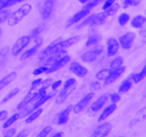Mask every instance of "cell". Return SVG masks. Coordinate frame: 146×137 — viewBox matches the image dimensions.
Listing matches in <instances>:
<instances>
[{"label":"cell","instance_id":"cell-16","mask_svg":"<svg viewBox=\"0 0 146 137\" xmlns=\"http://www.w3.org/2000/svg\"><path fill=\"white\" fill-rule=\"evenodd\" d=\"M120 48V44L115 38L108 39L107 41V55L108 57H113L115 55Z\"/></svg>","mask_w":146,"mask_h":137},{"label":"cell","instance_id":"cell-47","mask_svg":"<svg viewBox=\"0 0 146 137\" xmlns=\"http://www.w3.org/2000/svg\"><path fill=\"white\" fill-rule=\"evenodd\" d=\"M26 1V0H9L8 7L15 5V4H18V3L21 2V1Z\"/></svg>","mask_w":146,"mask_h":137},{"label":"cell","instance_id":"cell-14","mask_svg":"<svg viewBox=\"0 0 146 137\" xmlns=\"http://www.w3.org/2000/svg\"><path fill=\"white\" fill-rule=\"evenodd\" d=\"M70 71L78 77H84L88 74V69L76 61H73L69 67Z\"/></svg>","mask_w":146,"mask_h":137},{"label":"cell","instance_id":"cell-39","mask_svg":"<svg viewBox=\"0 0 146 137\" xmlns=\"http://www.w3.org/2000/svg\"><path fill=\"white\" fill-rule=\"evenodd\" d=\"M101 88V84L99 81H95L91 84V86H90V88L92 91H97V90H99L100 88Z\"/></svg>","mask_w":146,"mask_h":137},{"label":"cell","instance_id":"cell-12","mask_svg":"<svg viewBox=\"0 0 146 137\" xmlns=\"http://www.w3.org/2000/svg\"><path fill=\"white\" fill-rule=\"evenodd\" d=\"M112 129V126L109 122H106L98 126L96 129L94 131L92 136H107Z\"/></svg>","mask_w":146,"mask_h":137},{"label":"cell","instance_id":"cell-43","mask_svg":"<svg viewBox=\"0 0 146 137\" xmlns=\"http://www.w3.org/2000/svg\"><path fill=\"white\" fill-rule=\"evenodd\" d=\"M9 0H0V11L8 7Z\"/></svg>","mask_w":146,"mask_h":137},{"label":"cell","instance_id":"cell-21","mask_svg":"<svg viewBox=\"0 0 146 137\" xmlns=\"http://www.w3.org/2000/svg\"><path fill=\"white\" fill-rule=\"evenodd\" d=\"M17 74L15 71H12V72L9 73V74H7V76L4 77V78H1L0 80V91L3 89V88H5L6 86L9 85V84H11L16 78H17Z\"/></svg>","mask_w":146,"mask_h":137},{"label":"cell","instance_id":"cell-9","mask_svg":"<svg viewBox=\"0 0 146 137\" xmlns=\"http://www.w3.org/2000/svg\"><path fill=\"white\" fill-rule=\"evenodd\" d=\"M94 92H90L88 94H87L86 95L84 96L74 107H73V111L75 114H78V113H81V111H83L84 110V108L88 106V104H89L90 101L92 100V98H94Z\"/></svg>","mask_w":146,"mask_h":137},{"label":"cell","instance_id":"cell-6","mask_svg":"<svg viewBox=\"0 0 146 137\" xmlns=\"http://www.w3.org/2000/svg\"><path fill=\"white\" fill-rule=\"evenodd\" d=\"M31 38L29 36H23L17 40L11 49V53L14 56L19 55L29 44Z\"/></svg>","mask_w":146,"mask_h":137},{"label":"cell","instance_id":"cell-40","mask_svg":"<svg viewBox=\"0 0 146 137\" xmlns=\"http://www.w3.org/2000/svg\"><path fill=\"white\" fill-rule=\"evenodd\" d=\"M109 98H111V102L113 103V104H117L121 100V96H120V94L115 93V94H111Z\"/></svg>","mask_w":146,"mask_h":137},{"label":"cell","instance_id":"cell-38","mask_svg":"<svg viewBox=\"0 0 146 137\" xmlns=\"http://www.w3.org/2000/svg\"><path fill=\"white\" fill-rule=\"evenodd\" d=\"M42 83V78H36L34 81H32L31 85V88H30V91H34L36 88L40 84Z\"/></svg>","mask_w":146,"mask_h":137},{"label":"cell","instance_id":"cell-26","mask_svg":"<svg viewBox=\"0 0 146 137\" xmlns=\"http://www.w3.org/2000/svg\"><path fill=\"white\" fill-rule=\"evenodd\" d=\"M20 116H21V114H18V113L13 114L10 118H9L8 119L6 120L5 122H4V124H3V128H9L10 126H11L13 124H14V123H15L16 121L20 118Z\"/></svg>","mask_w":146,"mask_h":137},{"label":"cell","instance_id":"cell-7","mask_svg":"<svg viewBox=\"0 0 146 137\" xmlns=\"http://www.w3.org/2000/svg\"><path fill=\"white\" fill-rule=\"evenodd\" d=\"M70 60H71V57L69 55H67V54L60 57L59 59L56 60L54 62H53L49 67H48V69L46 71V73L51 74L54 71H58L60 68H63L64 66L66 65L67 63L69 62Z\"/></svg>","mask_w":146,"mask_h":137},{"label":"cell","instance_id":"cell-41","mask_svg":"<svg viewBox=\"0 0 146 137\" xmlns=\"http://www.w3.org/2000/svg\"><path fill=\"white\" fill-rule=\"evenodd\" d=\"M114 3H115V0H105L102 7L103 10L104 11V10H106L107 9L110 8Z\"/></svg>","mask_w":146,"mask_h":137},{"label":"cell","instance_id":"cell-17","mask_svg":"<svg viewBox=\"0 0 146 137\" xmlns=\"http://www.w3.org/2000/svg\"><path fill=\"white\" fill-rule=\"evenodd\" d=\"M116 109H117L116 104H113V103H112L111 104L108 105V106L106 107V108H104V110L102 111L101 115L99 116L98 119V121L101 122V121H104V120H106L107 118H108L110 116L112 115V114L115 112Z\"/></svg>","mask_w":146,"mask_h":137},{"label":"cell","instance_id":"cell-28","mask_svg":"<svg viewBox=\"0 0 146 137\" xmlns=\"http://www.w3.org/2000/svg\"><path fill=\"white\" fill-rule=\"evenodd\" d=\"M20 91V89L19 88H15L13 90H11L7 96L3 98V99L1 101V104H4V103L7 102L8 101H9L10 99H11L12 98H14L15 96H17L19 94V92Z\"/></svg>","mask_w":146,"mask_h":137},{"label":"cell","instance_id":"cell-49","mask_svg":"<svg viewBox=\"0 0 146 137\" xmlns=\"http://www.w3.org/2000/svg\"><path fill=\"white\" fill-rule=\"evenodd\" d=\"M63 135H64V133L61 132V131H60V132H57L56 134H54L53 136L54 137H61Z\"/></svg>","mask_w":146,"mask_h":137},{"label":"cell","instance_id":"cell-25","mask_svg":"<svg viewBox=\"0 0 146 137\" xmlns=\"http://www.w3.org/2000/svg\"><path fill=\"white\" fill-rule=\"evenodd\" d=\"M146 77V64L144 66L143 69L138 74H135L131 76V80L135 84L141 82L144 78Z\"/></svg>","mask_w":146,"mask_h":137},{"label":"cell","instance_id":"cell-30","mask_svg":"<svg viewBox=\"0 0 146 137\" xmlns=\"http://www.w3.org/2000/svg\"><path fill=\"white\" fill-rule=\"evenodd\" d=\"M111 71V68H103L100 70L96 74V78L98 80H105Z\"/></svg>","mask_w":146,"mask_h":137},{"label":"cell","instance_id":"cell-19","mask_svg":"<svg viewBox=\"0 0 146 137\" xmlns=\"http://www.w3.org/2000/svg\"><path fill=\"white\" fill-rule=\"evenodd\" d=\"M109 17L108 14L107 13V11L106 10H104V11L102 12H100L97 14H94V17H93V19L91 21V26H98L101 25V24H104L106 21V19Z\"/></svg>","mask_w":146,"mask_h":137},{"label":"cell","instance_id":"cell-46","mask_svg":"<svg viewBox=\"0 0 146 137\" xmlns=\"http://www.w3.org/2000/svg\"><path fill=\"white\" fill-rule=\"evenodd\" d=\"M7 115H8V113L5 110H3V111H0V121L6 119V118L7 117Z\"/></svg>","mask_w":146,"mask_h":137},{"label":"cell","instance_id":"cell-22","mask_svg":"<svg viewBox=\"0 0 146 137\" xmlns=\"http://www.w3.org/2000/svg\"><path fill=\"white\" fill-rule=\"evenodd\" d=\"M146 21V18L142 15H137L131 20V26L135 29H140L144 25Z\"/></svg>","mask_w":146,"mask_h":137},{"label":"cell","instance_id":"cell-27","mask_svg":"<svg viewBox=\"0 0 146 137\" xmlns=\"http://www.w3.org/2000/svg\"><path fill=\"white\" fill-rule=\"evenodd\" d=\"M100 39H101V37L98 35V34H94V35L90 36L88 38V39H87L86 46V47H90V46L96 45L99 42Z\"/></svg>","mask_w":146,"mask_h":137},{"label":"cell","instance_id":"cell-32","mask_svg":"<svg viewBox=\"0 0 146 137\" xmlns=\"http://www.w3.org/2000/svg\"><path fill=\"white\" fill-rule=\"evenodd\" d=\"M141 0H124L123 8L126 9L129 7H135L141 3Z\"/></svg>","mask_w":146,"mask_h":137},{"label":"cell","instance_id":"cell-29","mask_svg":"<svg viewBox=\"0 0 146 137\" xmlns=\"http://www.w3.org/2000/svg\"><path fill=\"white\" fill-rule=\"evenodd\" d=\"M123 63V59L121 57H117L113 60L110 64V68L111 69H114V68H118L121 67Z\"/></svg>","mask_w":146,"mask_h":137},{"label":"cell","instance_id":"cell-48","mask_svg":"<svg viewBox=\"0 0 146 137\" xmlns=\"http://www.w3.org/2000/svg\"><path fill=\"white\" fill-rule=\"evenodd\" d=\"M29 135V132L27 130H24V131H21V132L19 133V134H18L17 135V136L18 137H25Z\"/></svg>","mask_w":146,"mask_h":137},{"label":"cell","instance_id":"cell-35","mask_svg":"<svg viewBox=\"0 0 146 137\" xmlns=\"http://www.w3.org/2000/svg\"><path fill=\"white\" fill-rule=\"evenodd\" d=\"M94 14H93V15H91V16H90V17H87V18L86 19L84 20V21H83L82 22L79 23V24H78V25L77 26V28L81 29V28H82V27H85V26L88 25V24H91V21H92L93 17H94Z\"/></svg>","mask_w":146,"mask_h":137},{"label":"cell","instance_id":"cell-34","mask_svg":"<svg viewBox=\"0 0 146 137\" xmlns=\"http://www.w3.org/2000/svg\"><path fill=\"white\" fill-rule=\"evenodd\" d=\"M10 14H11V13H10V11L9 10L3 9L1 11H0V24L7 21L9 17Z\"/></svg>","mask_w":146,"mask_h":137},{"label":"cell","instance_id":"cell-51","mask_svg":"<svg viewBox=\"0 0 146 137\" xmlns=\"http://www.w3.org/2000/svg\"><path fill=\"white\" fill-rule=\"evenodd\" d=\"M1 34H2V31H1V29H0V37H1Z\"/></svg>","mask_w":146,"mask_h":137},{"label":"cell","instance_id":"cell-1","mask_svg":"<svg viewBox=\"0 0 146 137\" xmlns=\"http://www.w3.org/2000/svg\"><path fill=\"white\" fill-rule=\"evenodd\" d=\"M79 36L69 37L63 41L54 43L43 50L39 55V61L46 65L51 64L60 57L66 54V49L78 42Z\"/></svg>","mask_w":146,"mask_h":137},{"label":"cell","instance_id":"cell-44","mask_svg":"<svg viewBox=\"0 0 146 137\" xmlns=\"http://www.w3.org/2000/svg\"><path fill=\"white\" fill-rule=\"evenodd\" d=\"M15 132H16L15 128H10V129L7 130V131H5V132L4 133V136H14V134H15Z\"/></svg>","mask_w":146,"mask_h":137},{"label":"cell","instance_id":"cell-20","mask_svg":"<svg viewBox=\"0 0 146 137\" xmlns=\"http://www.w3.org/2000/svg\"><path fill=\"white\" fill-rule=\"evenodd\" d=\"M73 106L71 105L68 106L64 110H63L59 114V116L58 118V125H63L68 122V118H69L70 114L72 111Z\"/></svg>","mask_w":146,"mask_h":137},{"label":"cell","instance_id":"cell-5","mask_svg":"<svg viewBox=\"0 0 146 137\" xmlns=\"http://www.w3.org/2000/svg\"><path fill=\"white\" fill-rule=\"evenodd\" d=\"M103 51H104V48L102 47L97 46V47L88 50V51H86L84 54H82V56L81 57V59L84 62H94V61H96L98 58L99 56H101L102 54Z\"/></svg>","mask_w":146,"mask_h":137},{"label":"cell","instance_id":"cell-31","mask_svg":"<svg viewBox=\"0 0 146 137\" xmlns=\"http://www.w3.org/2000/svg\"><path fill=\"white\" fill-rule=\"evenodd\" d=\"M130 18H131V17H130L129 14H128L127 13H122L118 17V24L121 26L125 25L130 21Z\"/></svg>","mask_w":146,"mask_h":137},{"label":"cell","instance_id":"cell-2","mask_svg":"<svg viewBox=\"0 0 146 137\" xmlns=\"http://www.w3.org/2000/svg\"><path fill=\"white\" fill-rule=\"evenodd\" d=\"M105 1V0H91L90 2H88V4H86L79 11L76 13V14H74L66 23V27L67 28L71 27L74 24H76L78 21H81V19L84 18V17H86L88 14L90 13V11L93 9L94 8H95L97 5L101 3L102 1Z\"/></svg>","mask_w":146,"mask_h":137},{"label":"cell","instance_id":"cell-36","mask_svg":"<svg viewBox=\"0 0 146 137\" xmlns=\"http://www.w3.org/2000/svg\"><path fill=\"white\" fill-rule=\"evenodd\" d=\"M51 128L50 126H46L44 127V128H43L42 130H41V131H40L39 134H38V136L39 137H45V136H47L49 134V133L51 132Z\"/></svg>","mask_w":146,"mask_h":137},{"label":"cell","instance_id":"cell-13","mask_svg":"<svg viewBox=\"0 0 146 137\" xmlns=\"http://www.w3.org/2000/svg\"><path fill=\"white\" fill-rule=\"evenodd\" d=\"M42 42V39L38 37V38L36 39V40L35 41V45L33 47H31V48L27 49L26 51H24V52L21 54V57H20V60H21V61L26 60L27 59L30 58L31 57H32L33 55H34V54L36 53V51H38L39 47L41 46Z\"/></svg>","mask_w":146,"mask_h":137},{"label":"cell","instance_id":"cell-11","mask_svg":"<svg viewBox=\"0 0 146 137\" xmlns=\"http://www.w3.org/2000/svg\"><path fill=\"white\" fill-rule=\"evenodd\" d=\"M40 97L41 96H40L38 92L32 93V91H29V92L26 95L24 99L18 104L17 108L18 110H21L23 108H25L28 104H29L32 101H34L35 103Z\"/></svg>","mask_w":146,"mask_h":137},{"label":"cell","instance_id":"cell-8","mask_svg":"<svg viewBox=\"0 0 146 137\" xmlns=\"http://www.w3.org/2000/svg\"><path fill=\"white\" fill-rule=\"evenodd\" d=\"M125 70H126V67H122V66L118 67V68L111 69V71H110L108 76H107L106 78V79L104 80V84H105L106 86H108L111 84L112 83L115 82L118 78H119L123 74V73L125 72Z\"/></svg>","mask_w":146,"mask_h":137},{"label":"cell","instance_id":"cell-18","mask_svg":"<svg viewBox=\"0 0 146 137\" xmlns=\"http://www.w3.org/2000/svg\"><path fill=\"white\" fill-rule=\"evenodd\" d=\"M54 0H46L44 2L43 6L42 11H41V15L44 19H46L51 15L53 9H54Z\"/></svg>","mask_w":146,"mask_h":137},{"label":"cell","instance_id":"cell-3","mask_svg":"<svg viewBox=\"0 0 146 137\" xmlns=\"http://www.w3.org/2000/svg\"><path fill=\"white\" fill-rule=\"evenodd\" d=\"M31 10V6L29 4H23L21 7L17 10H16L14 12L10 14L7 23L9 26H16L19 23L21 22L25 17H27Z\"/></svg>","mask_w":146,"mask_h":137},{"label":"cell","instance_id":"cell-45","mask_svg":"<svg viewBox=\"0 0 146 137\" xmlns=\"http://www.w3.org/2000/svg\"><path fill=\"white\" fill-rule=\"evenodd\" d=\"M41 31H42V27H41L34 29L32 31V33H31V37H36V36H38V34H40V32H41Z\"/></svg>","mask_w":146,"mask_h":137},{"label":"cell","instance_id":"cell-15","mask_svg":"<svg viewBox=\"0 0 146 137\" xmlns=\"http://www.w3.org/2000/svg\"><path fill=\"white\" fill-rule=\"evenodd\" d=\"M109 97V94H104L103 95H101V96L98 97V98L93 103L92 105H91V111H92L93 112H97V111H100V110L104 107V106L105 105L106 103L108 101Z\"/></svg>","mask_w":146,"mask_h":137},{"label":"cell","instance_id":"cell-10","mask_svg":"<svg viewBox=\"0 0 146 137\" xmlns=\"http://www.w3.org/2000/svg\"><path fill=\"white\" fill-rule=\"evenodd\" d=\"M135 34L133 32H127L119 38V44L124 49H129L132 47Z\"/></svg>","mask_w":146,"mask_h":137},{"label":"cell","instance_id":"cell-4","mask_svg":"<svg viewBox=\"0 0 146 137\" xmlns=\"http://www.w3.org/2000/svg\"><path fill=\"white\" fill-rule=\"evenodd\" d=\"M76 80L75 78H70L67 79L64 83V87L56 98V103L61 104L65 102L66 100L69 97V96L75 91L76 86Z\"/></svg>","mask_w":146,"mask_h":137},{"label":"cell","instance_id":"cell-24","mask_svg":"<svg viewBox=\"0 0 146 137\" xmlns=\"http://www.w3.org/2000/svg\"><path fill=\"white\" fill-rule=\"evenodd\" d=\"M132 80L125 79V81H123V83L120 86L119 88H118V92L120 94H125L128 91H129V90L132 87Z\"/></svg>","mask_w":146,"mask_h":137},{"label":"cell","instance_id":"cell-23","mask_svg":"<svg viewBox=\"0 0 146 137\" xmlns=\"http://www.w3.org/2000/svg\"><path fill=\"white\" fill-rule=\"evenodd\" d=\"M42 113H43V108H37V109H36L35 111H34V112L32 111V112L30 114V115L26 118L25 122L27 123V124H31V123H32L33 121H35L36 119H37V118H38L41 114H42Z\"/></svg>","mask_w":146,"mask_h":137},{"label":"cell","instance_id":"cell-42","mask_svg":"<svg viewBox=\"0 0 146 137\" xmlns=\"http://www.w3.org/2000/svg\"><path fill=\"white\" fill-rule=\"evenodd\" d=\"M61 84H62V81H61V80H58V81H56L55 82H54L51 85V89H52L53 91H56L57 88H59L60 86L61 85Z\"/></svg>","mask_w":146,"mask_h":137},{"label":"cell","instance_id":"cell-37","mask_svg":"<svg viewBox=\"0 0 146 137\" xmlns=\"http://www.w3.org/2000/svg\"><path fill=\"white\" fill-rule=\"evenodd\" d=\"M47 69H48V67H39V68H36V69L33 71V74H34V76L41 75L43 73L46 72V71H47Z\"/></svg>","mask_w":146,"mask_h":137},{"label":"cell","instance_id":"cell-33","mask_svg":"<svg viewBox=\"0 0 146 137\" xmlns=\"http://www.w3.org/2000/svg\"><path fill=\"white\" fill-rule=\"evenodd\" d=\"M120 9V5L118 4V3H114L112 6H111L110 8L107 9L106 11H107V13L108 14V15L110 16H112L113 14H115L117 11H118V9Z\"/></svg>","mask_w":146,"mask_h":137},{"label":"cell","instance_id":"cell-50","mask_svg":"<svg viewBox=\"0 0 146 137\" xmlns=\"http://www.w3.org/2000/svg\"><path fill=\"white\" fill-rule=\"evenodd\" d=\"M91 1V0H78V1H79L80 3H81V4H86V2H88V1Z\"/></svg>","mask_w":146,"mask_h":137}]
</instances>
